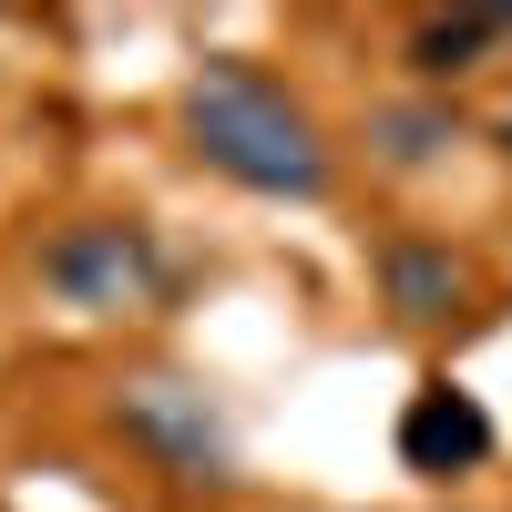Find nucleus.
I'll use <instances>...</instances> for the list:
<instances>
[{
    "label": "nucleus",
    "instance_id": "nucleus-1",
    "mask_svg": "<svg viewBox=\"0 0 512 512\" xmlns=\"http://www.w3.org/2000/svg\"><path fill=\"white\" fill-rule=\"evenodd\" d=\"M175 123H185V154L205 175H226L246 195H277V205H318L338 185V154L318 134V113L287 93L277 72H256L246 52H205L175 93Z\"/></svg>",
    "mask_w": 512,
    "mask_h": 512
},
{
    "label": "nucleus",
    "instance_id": "nucleus-2",
    "mask_svg": "<svg viewBox=\"0 0 512 512\" xmlns=\"http://www.w3.org/2000/svg\"><path fill=\"white\" fill-rule=\"evenodd\" d=\"M41 297H62L72 318H144L164 287H175V256H164V236L144 216H72L41 236L31 256Z\"/></svg>",
    "mask_w": 512,
    "mask_h": 512
},
{
    "label": "nucleus",
    "instance_id": "nucleus-3",
    "mask_svg": "<svg viewBox=\"0 0 512 512\" xmlns=\"http://www.w3.org/2000/svg\"><path fill=\"white\" fill-rule=\"evenodd\" d=\"M113 431H123V451H144V472H164L175 492H226V482H236V431H226V410L205 400L195 379H175V369L123 379Z\"/></svg>",
    "mask_w": 512,
    "mask_h": 512
},
{
    "label": "nucleus",
    "instance_id": "nucleus-4",
    "mask_svg": "<svg viewBox=\"0 0 512 512\" xmlns=\"http://www.w3.org/2000/svg\"><path fill=\"white\" fill-rule=\"evenodd\" d=\"M390 451H400V472H420V482H461V472L492 461V410L461 390V379H420V390L400 400Z\"/></svg>",
    "mask_w": 512,
    "mask_h": 512
},
{
    "label": "nucleus",
    "instance_id": "nucleus-5",
    "mask_svg": "<svg viewBox=\"0 0 512 512\" xmlns=\"http://www.w3.org/2000/svg\"><path fill=\"white\" fill-rule=\"evenodd\" d=\"M369 277H379V308L400 328H451V318H472V297H482V267L451 236H390Z\"/></svg>",
    "mask_w": 512,
    "mask_h": 512
},
{
    "label": "nucleus",
    "instance_id": "nucleus-6",
    "mask_svg": "<svg viewBox=\"0 0 512 512\" xmlns=\"http://www.w3.org/2000/svg\"><path fill=\"white\" fill-rule=\"evenodd\" d=\"M512 52V11H420L410 41H400V62L420 72V93H441V82H472Z\"/></svg>",
    "mask_w": 512,
    "mask_h": 512
},
{
    "label": "nucleus",
    "instance_id": "nucleus-7",
    "mask_svg": "<svg viewBox=\"0 0 512 512\" xmlns=\"http://www.w3.org/2000/svg\"><path fill=\"white\" fill-rule=\"evenodd\" d=\"M451 144H461V113L441 93H400L369 113V164H390V175H431Z\"/></svg>",
    "mask_w": 512,
    "mask_h": 512
},
{
    "label": "nucleus",
    "instance_id": "nucleus-8",
    "mask_svg": "<svg viewBox=\"0 0 512 512\" xmlns=\"http://www.w3.org/2000/svg\"><path fill=\"white\" fill-rule=\"evenodd\" d=\"M492 144H502V154H512V103H502V113H492Z\"/></svg>",
    "mask_w": 512,
    "mask_h": 512
}]
</instances>
